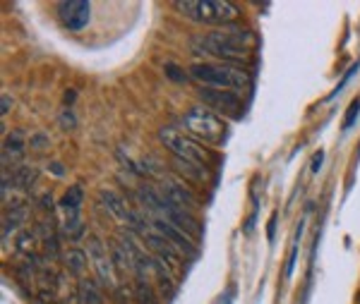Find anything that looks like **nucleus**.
Segmentation results:
<instances>
[{"label": "nucleus", "mask_w": 360, "mask_h": 304, "mask_svg": "<svg viewBox=\"0 0 360 304\" xmlns=\"http://www.w3.org/2000/svg\"><path fill=\"white\" fill-rule=\"evenodd\" d=\"M255 44V37L248 29H217V32L200 34L193 39V53L212 55L226 65H248L250 48Z\"/></svg>", "instance_id": "f257e3e1"}, {"label": "nucleus", "mask_w": 360, "mask_h": 304, "mask_svg": "<svg viewBox=\"0 0 360 304\" xmlns=\"http://www.w3.org/2000/svg\"><path fill=\"white\" fill-rule=\"evenodd\" d=\"M190 77L209 89L245 91L250 86V74L243 67L226 65V62H195L190 67Z\"/></svg>", "instance_id": "f03ea898"}, {"label": "nucleus", "mask_w": 360, "mask_h": 304, "mask_svg": "<svg viewBox=\"0 0 360 304\" xmlns=\"http://www.w3.org/2000/svg\"><path fill=\"white\" fill-rule=\"evenodd\" d=\"M176 8L188 20L202 25H231L238 20V8L229 0H180Z\"/></svg>", "instance_id": "7ed1b4c3"}, {"label": "nucleus", "mask_w": 360, "mask_h": 304, "mask_svg": "<svg viewBox=\"0 0 360 304\" xmlns=\"http://www.w3.org/2000/svg\"><path fill=\"white\" fill-rule=\"evenodd\" d=\"M159 139H161V144L171 151L173 159H180L185 163H193V166L207 168L209 171L212 154H209V151L197 142V139L190 137V134H183L180 130H176V127H161Z\"/></svg>", "instance_id": "20e7f679"}, {"label": "nucleus", "mask_w": 360, "mask_h": 304, "mask_svg": "<svg viewBox=\"0 0 360 304\" xmlns=\"http://www.w3.org/2000/svg\"><path fill=\"white\" fill-rule=\"evenodd\" d=\"M183 127L188 130V134L197 142H207V144H219L224 139L226 125L221 122L219 115H214L207 108H190L183 115Z\"/></svg>", "instance_id": "39448f33"}, {"label": "nucleus", "mask_w": 360, "mask_h": 304, "mask_svg": "<svg viewBox=\"0 0 360 304\" xmlns=\"http://www.w3.org/2000/svg\"><path fill=\"white\" fill-rule=\"evenodd\" d=\"M130 223H135V225H137L139 235H142V239L147 242V247H149V251L154 254V259H159L161 264H166L168 268H178V266H180V251H178L176 247H173V244L168 242V239H166L164 235H159V232H156L152 225L142 227V223L137 220V216H132Z\"/></svg>", "instance_id": "423d86ee"}, {"label": "nucleus", "mask_w": 360, "mask_h": 304, "mask_svg": "<svg viewBox=\"0 0 360 304\" xmlns=\"http://www.w3.org/2000/svg\"><path fill=\"white\" fill-rule=\"evenodd\" d=\"M200 98H202V103H207L212 110H217V113H221V115H229V118H238L240 110H243V101L236 91L209 89V86H202Z\"/></svg>", "instance_id": "0eeeda50"}, {"label": "nucleus", "mask_w": 360, "mask_h": 304, "mask_svg": "<svg viewBox=\"0 0 360 304\" xmlns=\"http://www.w3.org/2000/svg\"><path fill=\"white\" fill-rule=\"evenodd\" d=\"M89 13L91 5L86 0H63L58 5V15H60V22L65 25L70 32H79L89 25Z\"/></svg>", "instance_id": "6e6552de"}, {"label": "nucleus", "mask_w": 360, "mask_h": 304, "mask_svg": "<svg viewBox=\"0 0 360 304\" xmlns=\"http://www.w3.org/2000/svg\"><path fill=\"white\" fill-rule=\"evenodd\" d=\"M152 227H154L156 232H159V235H164L178 251H183V254H188V256H195L197 254V247H195L193 237L185 235V232L180 230V227H176V225L171 223V220L156 218V220H152Z\"/></svg>", "instance_id": "1a4fd4ad"}, {"label": "nucleus", "mask_w": 360, "mask_h": 304, "mask_svg": "<svg viewBox=\"0 0 360 304\" xmlns=\"http://www.w3.org/2000/svg\"><path fill=\"white\" fill-rule=\"evenodd\" d=\"M86 254H89L91 264L96 268V276L101 280L103 285H113V261L111 256H106V249H103V244L98 242L96 237H89L86 239Z\"/></svg>", "instance_id": "9d476101"}, {"label": "nucleus", "mask_w": 360, "mask_h": 304, "mask_svg": "<svg viewBox=\"0 0 360 304\" xmlns=\"http://www.w3.org/2000/svg\"><path fill=\"white\" fill-rule=\"evenodd\" d=\"M164 218L171 220L173 225L180 227V230H183L185 235H190V237H195L197 232H200V223H197L195 216L190 211H185V209L176 206V204H171L168 199L164 201Z\"/></svg>", "instance_id": "9b49d317"}, {"label": "nucleus", "mask_w": 360, "mask_h": 304, "mask_svg": "<svg viewBox=\"0 0 360 304\" xmlns=\"http://www.w3.org/2000/svg\"><path fill=\"white\" fill-rule=\"evenodd\" d=\"M164 197L176 206L185 209V211L195 213V209H200V201H197V194L190 190L188 185H180V183H168L164 187Z\"/></svg>", "instance_id": "f8f14e48"}, {"label": "nucleus", "mask_w": 360, "mask_h": 304, "mask_svg": "<svg viewBox=\"0 0 360 304\" xmlns=\"http://www.w3.org/2000/svg\"><path fill=\"white\" fill-rule=\"evenodd\" d=\"M98 201H101L103 209H106L108 213H113L118 220H132V213H130V209H127V204L123 201V197L115 194L113 190L98 192Z\"/></svg>", "instance_id": "ddd939ff"}, {"label": "nucleus", "mask_w": 360, "mask_h": 304, "mask_svg": "<svg viewBox=\"0 0 360 304\" xmlns=\"http://www.w3.org/2000/svg\"><path fill=\"white\" fill-rule=\"evenodd\" d=\"M82 199H84V192L79 185L70 187V190L63 194L60 199V209L65 213V220H79V209H82Z\"/></svg>", "instance_id": "4468645a"}, {"label": "nucleus", "mask_w": 360, "mask_h": 304, "mask_svg": "<svg viewBox=\"0 0 360 304\" xmlns=\"http://www.w3.org/2000/svg\"><path fill=\"white\" fill-rule=\"evenodd\" d=\"M77 300L79 304H103V295L94 280L82 278L77 285Z\"/></svg>", "instance_id": "2eb2a0df"}, {"label": "nucleus", "mask_w": 360, "mask_h": 304, "mask_svg": "<svg viewBox=\"0 0 360 304\" xmlns=\"http://www.w3.org/2000/svg\"><path fill=\"white\" fill-rule=\"evenodd\" d=\"M25 149H27V144H25V134L22 132H13L8 139H5V151H3V159L5 163L10 161H15V159H20L22 154H25Z\"/></svg>", "instance_id": "dca6fc26"}, {"label": "nucleus", "mask_w": 360, "mask_h": 304, "mask_svg": "<svg viewBox=\"0 0 360 304\" xmlns=\"http://www.w3.org/2000/svg\"><path fill=\"white\" fill-rule=\"evenodd\" d=\"M132 295H135V302L139 304H156V292H154V285L149 280H142L137 278V283L132 285Z\"/></svg>", "instance_id": "f3484780"}, {"label": "nucleus", "mask_w": 360, "mask_h": 304, "mask_svg": "<svg viewBox=\"0 0 360 304\" xmlns=\"http://www.w3.org/2000/svg\"><path fill=\"white\" fill-rule=\"evenodd\" d=\"M86 254L82 249H68V254H65V266H68V271L72 273V276H82V271L86 268Z\"/></svg>", "instance_id": "a211bd4d"}, {"label": "nucleus", "mask_w": 360, "mask_h": 304, "mask_svg": "<svg viewBox=\"0 0 360 304\" xmlns=\"http://www.w3.org/2000/svg\"><path fill=\"white\" fill-rule=\"evenodd\" d=\"M39 180V171L37 168H32V166H22V168H17V173H15V185L20 187V190H29L34 183Z\"/></svg>", "instance_id": "6ab92c4d"}, {"label": "nucleus", "mask_w": 360, "mask_h": 304, "mask_svg": "<svg viewBox=\"0 0 360 304\" xmlns=\"http://www.w3.org/2000/svg\"><path fill=\"white\" fill-rule=\"evenodd\" d=\"M27 218V211L22 206H13V211H10V216L5 218V227H3V239H8V232H13L17 225L25 223Z\"/></svg>", "instance_id": "aec40b11"}, {"label": "nucleus", "mask_w": 360, "mask_h": 304, "mask_svg": "<svg viewBox=\"0 0 360 304\" xmlns=\"http://www.w3.org/2000/svg\"><path fill=\"white\" fill-rule=\"evenodd\" d=\"M358 110H360V101L356 98V101L348 106V113H346V120H344V130H351V127H353V122H356V118H358Z\"/></svg>", "instance_id": "412c9836"}, {"label": "nucleus", "mask_w": 360, "mask_h": 304, "mask_svg": "<svg viewBox=\"0 0 360 304\" xmlns=\"http://www.w3.org/2000/svg\"><path fill=\"white\" fill-rule=\"evenodd\" d=\"M29 149H34V151L49 149V137H46V134H34V137H29Z\"/></svg>", "instance_id": "4be33fe9"}, {"label": "nucleus", "mask_w": 360, "mask_h": 304, "mask_svg": "<svg viewBox=\"0 0 360 304\" xmlns=\"http://www.w3.org/2000/svg\"><path fill=\"white\" fill-rule=\"evenodd\" d=\"M166 70H168V77L176 79V81H185V74H180V70L173 65V62H166Z\"/></svg>", "instance_id": "5701e85b"}, {"label": "nucleus", "mask_w": 360, "mask_h": 304, "mask_svg": "<svg viewBox=\"0 0 360 304\" xmlns=\"http://www.w3.org/2000/svg\"><path fill=\"white\" fill-rule=\"evenodd\" d=\"M276 218H278V213L274 211V213H271V218H269V227H266V239H269V242H271V239H274V230H276Z\"/></svg>", "instance_id": "b1692460"}, {"label": "nucleus", "mask_w": 360, "mask_h": 304, "mask_svg": "<svg viewBox=\"0 0 360 304\" xmlns=\"http://www.w3.org/2000/svg\"><path fill=\"white\" fill-rule=\"evenodd\" d=\"M322 161H324V151H317V154L312 156V173H317V171H319V166H322Z\"/></svg>", "instance_id": "393cba45"}, {"label": "nucleus", "mask_w": 360, "mask_h": 304, "mask_svg": "<svg viewBox=\"0 0 360 304\" xmlns=\"http://www.w3.org/2000/svg\"><path fill=\"white\" fill-rule=\"evenodd\" d=\"M10 106H13V101H10V96H8V93H3V110H0V113H3V115H8V113H10Z\"/></svg>", "instance_id": "a878e982"}, {"label": "nucleus", "mask_w": 360, "mask_h": 304, "mask_svg": "<svg viewBox=\"0 0 360 304\" xmlns=\"http://www.w3.org/2000/svg\"><path fill=\"white\" fill-rule=\"evenodd\" d=\"M41 204H44L46 211H51V209H53V201H51V197H44V199H41Z\"/></svg>", "instance_id": "bb28decb"}, {"label": "nucleus", "mask_w": 360, "mask_h": 304, "mask_svg": "<svg viewBox=\"0 0 360 304\" xmlns=\"http://www.w3.org/2000/svg\"><path fill=\"white\" fill-rule=\"evenodd\" d=\"M51 171H53L56 175H63V166L60 163H51Z\"/></svg>", "instance_id": "cd10ccee"}, {"label": "nucleus", "mask_w": 360, "mask_h": 304, "mask_svg": "<svg viewBox=\"0 0 360 304\" xmlns=\"http://www.w3.org/2000/svg\"><path fill=\"white\" fill-rule=\"evenodd\" d=\"M72 101H75V91L70 89V91L65 93V103H72Z\"/></svg>", "instance_id": "c85d7f7f"}]
</instances>
